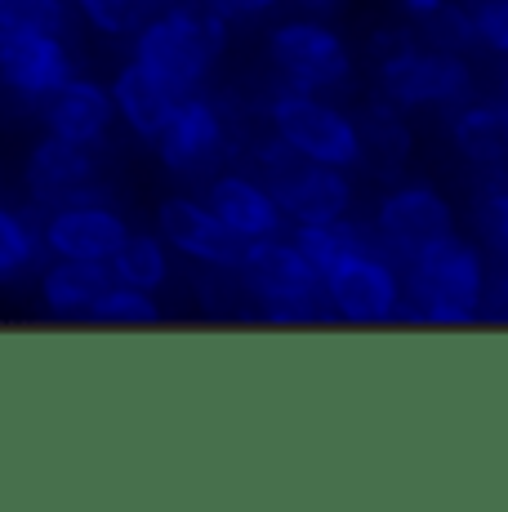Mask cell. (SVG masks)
<instances>
[{
  "label": "cell",
  "mask_w": 508,
  "mask_h": 512,
  "mask_svg": "<svg viewBox=\"0 0 508 512\" xmlns=\"http://www.w3.org/2000/svg\"><path fill=\"white\" fill-rule=\"evenodd\" d=\"M152 147L174 179H210L232 152V121L205 90L183 94Z\"/></svg>",
  "instance_id": "cell-9"
},
{
  "label": "cell",
  "mask_w": 508,
  "mask_h": 512,
  "mask_svg": "<svg viewBox=\"0 0 508 512\" xmlns=\"http://www.w3.org/2000/svg\"><path fill=\"white\" fill-rule=\"evenodd\" d=\"M482 321L508 326V254H495V259H491V285H486V312H482Z\"/></svg>",
  "instance_id": "cell-30"
},
{
  "label": "cell",
  "mask_w": 508,
  "mask_h": 512,
  "mask_svg": "<svg viewBox=\"0 0 508 512\" xmlns=\"http://www.w3.org/2000/svg\"><path fill=\"white\" fill-rule=\"evenodd\" d=\"M205 201H210L219 223L237 236L241 245L263 241V236H281L290 228L277 192L254 170H214L210 179H205Z\"/></svg>",
  "instance_id": "cell-14"
},
{
  "label": "cell",
  "mask_w": 508,
  "mask_h": 512,
  "mask_svg": "<svg viewBox=\"0 0 508 512\" xmlns=\"http://www.w3.org/2000/svg\"><path fill=\"white\" fill-rule=\"evenodd\" d=\"M446 139L455 156L477 174L508 170V107L504 98H473L446 112Z\"/></svg>",
  "instance_id": "cell-15"
},
{
  "label": "cell",
  "mask_w": 508,
  "mask_h": 512,
  "mask_svg": "<svg viewBox=\"0 0 508 512\" xmlns=\"http://www.w3.org/2000/svg\"><path fill=\"white\" fill-rule=\"evenodd\" d=\"M228 32L219 14L201 5V0H170V5L152 9L143 27L130 36V58L143 63L152 76H161L174 94H197L210 85L214 67H219Z\"/></svg>",
  "instance_id": "cell-2"
},
{
  "label": "cell",
  "mask_w": 508,
  "mask_h": 512,
  "mask_svg": "<svg viewBox=\"0 0 508 512\" xmlns=\"http://www.w3.org/2000/svg\"><path fill=\"white\" fill-rule=\"evenodd\" d=\"M321 294H326V312L330 321L353 330H384V326H402L406 312V281H402V263L393 254H384L379 245L348 254L344 263L321 277Z\"/></svg>",
  "instance_id": "cell-7"
},
{
  "label": "cell",
  "mask_w": 508,
  "mask_h": 512,
  "mask_svg": "<svg viewBox=\"0 0 508 512\" xmlns=\"http://www.w3.org/2000/svg\"><path fill=\"white\" fill-rule=\"evenodd\" d=\"M41 236L50 259H81V263H107L121 241L130 236V223L112 201L81 196V201L54 205L41 214Z\"/></svg>",
  "instance_id": "cell-11"
},
{
  "label": "cell",
  "mask_w": 508,
  "mask_h": 512,
  "mask_svg": "<svg viewBox=\"0 0 508 512\" xmlns=\"http://www.w3.org/2000/svg\"><path fill=\"white\" fill-rule=\"evenodd\" d=\"M161 5H170V0H152V9H161Z\"/></svg>",
  "instance_id": "cell-33"
},
{
  "label": "cell",
  "mask_w": 508,
  "mask_h": 512,
  "mask_svg": "<svg viewBox=\"0 0 508 512\" xmlns=\"http://www.w3.org/2000/svg\"><path fill=\"white\" fill-rule=\"evenodd\" d=\"M370 63H375V94L406 112H451L473 94L468 54L424 41L419 32H397V27L375 32Z\"/></svg>",
  "instance_id": "cell-3"
},
{
  "label": "cell",
  "mask_w": 508,
  "mask_h": 512,
  "mask_svg": "<svg viewBox=\"0 0 508 512\" xmlns=\"http://www.w3.org/2000/svg\"><path fill=\"white\" fill-rule=\"evenodd\" d=\"M210 14H219L228 27H246V23H263V18H272L286 0H201Z\"/></svg>",
  "instance_id": "cell-29"
},
{
  "label": "cell",
  "mask_w": 508,
  "mask_h": 512,
  "mask_svg": "<svg viewBox=\"0 0 508 512\" xmlns=\"http://www.w3.org/2000/svg\"><path fill=\"white\" fill-rule=\"evenodd\" d=\"M103 183V165H99V147H85L72 139L45 134L41 143L27 152L23 165V192L36 210H54V205L81 201V196H99Z\"/></svg>",
  "instance_id": "cell-12"
},
{
  "label": "cell",
  "mask_w": 508,
  "mask_h": 512,
  "mask_svg": "<svg viewBox=\"0 0 508 512\" xmlns=\"http://www.w3.org/2000/svg\"><path fill=\"white\" fill-rule=\"evenodd\" d=\"M406 312L402 326L428 330H464L477 326L486 312V285H491V250L477 236L451 232L424 254L402 263Z\"/></svg>",
  "instance_id": "cell-1"
},
{
  "label": "cell",
  "mask_w": 508,
  "mask_h": 512,
  "mask_svg": "<svg viewBox=\"0 0 508 512\" xmlns=\"http://www.w3.org/2000/svg\"><path fill=\"white\" fill-rule=\"evenodd\" d=\"M107 90H112V103H116V125H125V130L143 143H156V134L165 130V121L174 116V107H179V98H183V94H174L161 76H152L143 63H134V58L116 67Z\"/></svg>",
  "instance_id": "cell-17"
},
{
  "label": "cell",
  "mask_w": 508,
  "mask_h": 512,
  "mask_svg": "<svg viewBox=\"0 0 508 512\" xmlns=\"http://www.w3.org/2000/svg\"><path fill=\"white\" fill-rule=\"evenodd\" d=\"M72 27V0H0V32H58Z\"/></svg>",
  "instance_id": "cell-25"
},
{
  "label": "cell",
  "mask_w": 508,
  "mask_h": 512,
  "mask_svg": "<svg viewBox=\"0 0 508 512\" xmlns=\"http://www.w3.org/2000/svg\"><path fill=\"white\" fill-rule=\"evenodd\" d=\"M263 49H268V63L281 85H295V90H312V94H344L353 85L357 72L353 45L326 18L312 14L277 18L268 27Z\"/></svg>",
  "instance_id": "cell-6"
},
{
  "label": "cell",
  "mask_w": 508,
  "mask_h": 512,
  "mask_svg": "<svg viewBox=\"0 0 508 512\" xmlns=\"http://www.w3.org/2000/svg\"><path fill=\"white\" fill-rule=\"evenodd\" d=\"M76 76V54L58 32H0V94L41 112Z\"/></svg>",
  "instance_id": "cell-10"
},
{
  "label": "cell",
  "mask_w": 508,
  "mask_h": 512,
  "mask_svg": "<svg viewBox=\"0 0 508 512\" xmlns=\"http://www.w3.org/2000/svg\"><path fill=\"white\" fill-rule=\"evenodd\" d=\"M442 5H446V0H397V9H402L410 23H424V18H433Z\"/></svg>",
  "instance_id": "cell-31"
},
{
  "label": "cell",
  "mask_w": 508,
  "mask_h": 512,
  "mask_svg": "<svg viewBox=\"0 0 508 512\" xmlns=\"http://www.w3.org/2000/svg\"><path fill=\"white\" fill-rule=\"evenodd\" d=\"M107 272H112V281L161 294L165 285L174 281V250L165 245L161 232H134L130 228V236L121 241V250L107 259Z\"/></svg>",
  "instance_id": "cell-20"
},
{
  "label": "cell",
  "mask_w": 508,
  "mask_h": 512,
  "mask_svg": "<svg viewBox=\"0 0 508 512\" xmlns=\"http://www.w3.org/2000/svg\"><path fill=\"white\" fill-rule=\"evenodd\" d=\"M357 130H361V165L379 179L402 174V165L415 152V130L406 121V107L388 103L384 94L366 98L357 112Z\"/></svg>",
  "instance_id": "cell-19"
},
{
  "label": "cell",
  "mask_w": 508,
  "mask_h": 512,
  "mask_svg": "<svg viewBox=\"0 0 508 512\" xmlns=\"http://www.w3.org/2000/svg\"><path fill=\"white\" fill-rule=\"evenodd\" d=\"M156 232L174 250V259L197 263L201 272H237L241 241L219 223L205 196H165L156 210Z\"/></svg>",
  "instance_id": "cell-13"
},
{
  "label": "cell",
  "mask_w": 508,
  "mask_h": 512,
  "mask_svg": "<svg viewBox=\"0 0 508 512\" xmlns=\"http://www.w3.org/2000/svg\"><path fill=\"white\" fill-rule=\"evenodd\" d=\"M299 5H308V9H335L339 0H299Z\"/></svg>",
  "instance_id": "cell-32"
},
{
  "label": "cell",
  "mask_w": 508,
  "mask_h": 512,
  "mask_svg": "<svg viewBox=\"0 0 508 512\" xmlns=\"http://www.w3.org/2000/svg\"><path fill=\"white\" fill-rule=\"evenodd\" d=\"M112 272L107 263H81V259H45L36 272V303L54 321H90L94 303L107 290Z\"/></svg>",
  "instance_id": "cell-18"
},
{
  "label": "cell",
  "mask_w": 508,
  "mask_h": 512,
  "mask_svg": "<svg viewBox=\"0 0 508 512\" xmlns=\"http://www.w3.org/2000/svg\"><path fill=\"white\" fill-rule=\"evenodd\" d=\"M468 18H473V41L508 63V0H473Z\"/></svg>",
  "instance_id": "cell-27"
},
{
  "label": "cell",
  "mask_w": 508,
  "mask_h": 512,
  "mask_svg": "<svg viewBox=\"0 0 508 512\" xmlns=\"http://www.w3.org/2000/svg\"><path fill=\"white\" fill-rule=\"evenodd\" d=\"M45 236L41 223L27 210L0 201V285H18L45 268Z\"/></svg>",
  "instance_id": "cell-21"
},
{
  "label": "cell",
  "mask_w": 508,
  "mask_h": 512,
  "mask_svg": "<svg viewBox=\"0 0 508 512\" xmlns=\"http://www.w3.org/2000/svg\"><path fill=\"white\" fill-rule=\"evenodd\" d=\"M232 277L250 299L254 317L268 326H321V321H330L321 272L308 263V254L299 250L290 232L241 245Z\"/></svg>",
  "instance_id": "cell-4"
},
{
  "label": "cell",
  "mask_w": 508,
  "mask_h": 512,
  "mask_svg": "<svg viewBox=\"0 0 508 512\" xmlns=\"http://www.w3.org/2000/svg\"><path fill=\"white\" fill-rule=\"evenodd\" d=\"M504 107H508V94H504Z\"/></svg>",
  "instance_id": "cell-34"
},
{
  "label": "cell",
  "mask_w": 508,
  "mask_h": 512,
  "mask_svg": "<svg viewBox=\"0 0 508 512\" xmlns=\"http://www.w3.org/2000/svg\"><path fill=\"white\" fill-rule=\"evenodd\" d=\"M451 232H455V205L446 201L442 187L424 179H397L375 201V214H370V236L397 263H410L415 254H424L428 245H437Z\"/></svg>",
  "instance_id": "cell-8"
},
{
  "label": "cell",
  "mask_w": 508,
  "mask_h": 512,
  "mask_svg": "<svg viewBox=\"0 0 508 512\" xmlns=\"http://www.w3.org/2000/svg\"><path fill=\"white\" fill-rule=\"evenodd\" d=\"M161 321V299L152 290H139V285L125 281H107V290L94 303L90 321L85 326H103V330H143Z\"/></svg>",
  "instance_id": "cell-23"
},
{
  "label": "cell",
  "mask_w": 508,
  "mask_h": 512,
  "mask_svg": "<svg viewBox=\"0 0 508 512\" xmlns=\"http://www.w3.org/2000/svg\"><path fill=\"white\" fill-rule=\"evenodd\" d=\"M290 236L299 241V250L308 254V263L321 272V277H326L335 263H344L348 254L375 245V236H370V223H357L353 214H348V219H326V223H299Z\"/></svg>",
  "instance_id": "cell-22"
},
{
  "label": "cell",
  "mask_w": 508,
  "mask_h": 512,
  "mask_svg": "<svg viewBox=\"0 0 508 512\" xmlns=\"http://www.w3.org/2000/svg\"><path fill=\"white\" fill-rule=\"evenodd\" d=\"M0 98H5V94H0Z\"/></svg>",
  "instance_id": "cell-35"
},
{
  "label": "cell",
  "mask_w": 508,
  "mask_h": 512,
  "mask_svg": "<svg viewBox=\"0 0 508 512\" xmlns=\"http://www.w3.org/2000/svg\"><path fill=\"white\" fill-rule=\"evenodd\" d=\"M419 27V36L424 41H433V45H442V49H459L464 54L468 45H477L473 41V18H468V9H459L446 0L442 9H437L433 18H424V23H415Z\"/></svg>",
  "instance_id": "cell-28"
},
{
  "label": "cell",
  "mask_w": 508,
  "mask_h": 512,
  "mask_svg": "<svg viewBox=\"0 0 508 512\" xmlns=\"http://www.w3.org/2000/svg\"><path fill=\"white\" fill-rule=\"evenodd\" d=\"M41 121H45V134H58V139H72L85 147H103V139L116 125L112 90L103 81H94V76L76 72L54 98H45Z\"/></svg>",
  "instance_id": "cell-16"
},
{
  "label": "cell",
  "mask_w": 508,
  "mask_h": 512,
  "mask_svg": "<svg viewBox=\"0 0 508 512\" xmlns=\"http://www.w3.org/2000/svg\"><path fill=\"white\" fill-rule=\"evenodd\" d=\"M473 223L477 241L491 254H508V170L486 174L473 196Z\"/></svg>",
  "instance_id": "cell-24"
},
{
  "label": "cell",
  "mask_w": 508,
  "mask_h": 512,
  "mask_svg": "<svg viewBox=\"0 0 508 512\" xmlns=\"http://www.w3.org/2000/svg\"><path fill=\"white\" fill-rule=\"evenodd\" d=\"M72 9L81 14L85 27H94L99 36H134L143 27V18L152 14V0H72Z\"/></svg>",
  "instance_id": "cell-26"
},
{
  "label": "cell",
  "mask_w": 508,
  "mask_h": 512,
  "mask_svg": "<svg viewBox=\"0 0 508 512\" xmlns=\"http://www.w3.org/2000/svg\"><path fill=\"white\" fill-rule=\"evenodd\" d=\"M263 130H272L295 156L339 170H361V130L357 116L335 103V94H312L281 85L263 98Z\"/></svg>",
  "instance_id": "cell-5"
}]
</instances>
